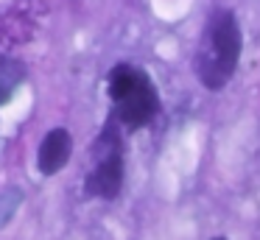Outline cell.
Masks as SVG:
<instances>
[{
    "label": "cell",
    "mask_w": 260,
    "mask_h": 240,
    "mask_svg": "<svg viewBox=\"0 0 260 240\" xmlns=\"http://www.w3.org/2000/svg\"><path fill=\"white\" fill-rule=\"evenodd\" d=\"M241 59V28L232 11L221 9L210 17L196 53V73L207 89H221L232 78Z\"/></svg>",
    "instance_id": "cell-1"
},
{
    "label": "cell",
    "mask_w": 260,
    "mask_h": 240,
    "mask_svg": "<svg viewBox=\"0 0 260 240\" xmlns=\"http://www.w3.org/2000/svg\"><path fill=\"white\" fill-rule=\"evenodd\" d=\"M20 207H23V190L20 187H9L0 193V229L9 226V221L20 212Z\"/></svg>",
    "instance_id": "cell-6"
},
{
    "label": "cell",
    "mask_w": 260,
    "mask_h": 240,
    "mask_svg": "<svg viewBox=\"0 0 260 240\" xmlns=\"http://www.w3.org/2000/svg\"><path fill=\"white\" fill-rule=\"evenodd\" d=\"M23 78H25V67L17 59L0 56V104H9V98L23 84Z\"/></svg>",
    "instance_id": "cell-5"
},
{
    "label": "cell",
    "mask_w": 260,
    "mask_h": 240,
    "mask_svg": "<svg viewBox=\"0 0 260 240\" xmlns=\"http://www.w3.org/2000/svg\"><path fill=\"white\" fill-rule=\"evenodd\" d=\"M101 145L104 156L87 176V193L98 195V198H115L123 187V145H120V137L112 123L101 134Z\"/></svg>",
    "instance_id": "cell-3"
},
{
    "label": "cell",
    "mask_w": 260,
    "mask_h": 240,
    "mask_svg": "<svg viewBox=\"0 0 260 240\" xmlns=\"http://www.w3.org/2000/svg\"><path fill=\"white\" fill-rule=\"evenodd\" d=\"M109 95L115 100V117L126 128H143L159 112L151 78L132 64H118L109 73Z\"/></svg>",
    "instance_id": "cell-2"
},
{
    "label": "cell",
    "mask_w": 260,
    "mask_h": 240,
    "mask_svg": "<svg viewBox=\"0 0 260 240\" xmlns=\"http://www.w3.org/2000/svg\"><path fill=\"white\" fill-rule=\"evenodd\" d=\"M215 240H226V237H215Z\"/></svg>",
    "instance_id": "cell-7"
},
{
    "label": "cell",
    "mask_w": 260,
    "mask_h": 240,
    "mask_svg": "<svg viewBox=\"0 0 260 240\" xmlns=\"http://www.w3.org/2000/svg\"><path fill=\"white\" fill-rule=\"evenodd\" d=\"M70 154H73V140H70L68 128H53V131H48L45 140H42V145H40V156H37L40 170L45 173V176L59 173L68 165Z\"/></svg>",
    "instance_id": "cell-4"
}]
</instances>
